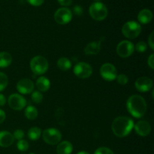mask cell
Here are the masks:
<instances>
[{"mask_svg": "<svg viewBox=\"0 0 154 154\" xmlns=\"http://www.w3.org/2000/svg\"><path fill=\"white\" fill-rule=\"evenodd\" d=\"M117 54L122 58H126L132 55L135 51V45L127 40L122 41L117 46Z\"/></svg>", "mask_w": 154, "mask_h": 154, "instance_id": "obj_8", "label": "cell"}, {"mask_svg": "<svg viewBox=\"0 0 154 154\" xmlns=\"http://www.w3.org/2000/svg\"><path fill=\"white\" fill-rule=\"evenodd\" d=\"M31 98L33 102L38 104L41 103L42 102V100H43V95L39 91H33L32 93Z\"/></svg>", "mask_w": 154, "mask_h": 154, "instance_id": "obj_25", "label": "cell"}, {"mask_svg": "<svg viewBox=\"0 0 154 154\" xmlns=\"http://www.w3.org/2000/svg\"><path fill=\"white\" fill-rule=\"evenodd\" d=\"M96 1H99V0H96Z\"/></svg>", "mask_w": 154, "mask_h": 154, "instance_id": "obj_40", "label": "cell"}, {"mask_svg": "<svg viewBox=\"0 0 154 154\" xmlns=\"http://www.w3.org/2000/svg\"><path fill=\"white\" fill-rule=\"evenodd\" d=\"M8 103L11 108L16 111H20L26 106V100L21 95L17 93H13L8 99Z\"/></svg>", "mask_w": 154, "mask_h": 154, "instance_id": "obj_11", "label": "cell"}, {"mask_svg": "<svg viewBox=\"0 0 154 154\" xmlns=\"http://www.w3.org/2000/svg\"><path fill=\"white\" fill-rule=\"evenodd\" d=\"M135 132L138 135L142 137H146L150 135L151 132V126L147 121L145 120H140L135 125H134Z\"/></svg>", "mask_w": 154, "mask_h": 154, "instance_id": "obj_14", "label": "cell"}, {"mask_svg": "<svg viewBox=\"0 0 154 154\" xmlns=\"http://www.w3.org/2000/svg\"><path fill=\"white\" fill-rule=\"evenodd\" d=\"M54 19L57 23L65 25L72 20V13L70 9L67 8H60L54 14Z\"/></svg>", "mask_w": 154, "mask_h": 154, "instance_id": "obj_10", "label": "cell"}, {"mask_svg": "<svg viewBox=\"0 0 154 154\" xmlns=\"http://www.w3.org/2000/svg\"><path fill=\"white\" fill-rule=\"evenodd\" d=\"M36 87L39 92H46L51 87V82L46 77H40L36 81Z\"/></svg>", "mask_w": 154, "mask_h": 154, "instance_id": "obj_19", "label": "cell"}, {"mask_svg": "<svg viewBox=\"0 0 154 154\" xmlns=\"http://www.w3.org/2000/svg\"><path fill=\"white\" fill-rule=\"evenodd\" d=\"M38 114V110L35 107L28 106L25 109V116L29 120H35V119L37 118Z\"/></svg>", "mask_w": 154, "mask_h": 154, "instance_id": "obj_22", "label": "cell"}, {"mask_svg": "<svg viewBox=\"0 0 154 154\" xmlns=\"http://www.w3.org/2000/svg\"><path fill=\"white\" fill-rule=\"evenodd\" d=\"M141 32V25L135 21H128L122 27V33L127 38H136Z\"/></svg>", "mask_w": 154, "mask_h": 154, "instance_id": "obj_4", "label": "cell"}, {"mask_svg": "<svg viewBox=\"0 0 154 154\" xmlns=\"http://www.w3.org/2000/svg\"><path fill=\"white\" fill-rule=\"evenodd\" d=\"M17 149L20 150V151L25 152L28 150L29 146L28 142H27L26 141L22 139L18 141L17 144Z\"/></svg>", "mask_w": 154, "mask_h": 154, "instance_id": "obj_26", "label": "cell"}, {"mask_svg": "<svg viewBox=\"0 0 154 154\" xmlns=\"http://www.w3.org/2000/svg\"><path fill=\"white\" fill-rule=\"evenodd\" d=\"M74 12L77 15H81L83 14V8L79 5H76L74 8Z\"/></svg>", "mask_w": 154, "mask_h": 154, "instance_id": "obj_34", "label": "cell"}, {"mask_svg": "<svg viewBox=\"0 0 154 154\" xmlns=\"http://www.w3.org/2000/svg\"><path fill=\"white\" fill-rule=\"evenodd\" d=\"M12 62V57L9 53L1 52L0 53V68L4 69L7 68L11 64Z\"/></svg>", "mask_w": 154, "mask_h": 154, "instance_id": "obj_20", "label": "cell"}, {"mask_svg": "<svg viewBox=\"0 0 154 154\" xmlns=\"http://www.w3.org/2000/svg\"><path fill=\"white\" fill-rule=\"evenodd\" d=\"M100 75L105 81H114L117 76V69L111 63H104L100 68Z\"/></svg>", "mask_w": 154, "mask_h": 154, "instance_id": "obj_9", "label": "cell"}, {"mask_svg": "<svg viewBox=\"0 0 154 154\" xmlns=\"http://www.w3.org/2000/svg\"><path fill=\"white\" fill-rule=\"evenodd\" d=\"M147 64H148L149 67L151 69H154V54H152L149 57L148 60H147Z\"/></svg>", "mask_w": 154, "mask_h": 154, "instance_id": "obj_33", "label": "cell"}, {"mask_svg": "<svg viewBox=\"0 0 154 154\" xmlns=\"http://www.w3.org/2000/svg\"><path fill=\"white\" fill-rule=\"evenodd\" d=\"M42 130L38 127H32L28 132V137L32 141H36L40 138Z\"/></svg>", "mask_w": 154, "mask_h": 154, "instance_id": "obj_23", "label": "cell"}, {"mask_svg": "<svg viewBox=\"0 0 154 154\" xmlns=\"http://www.w3.org/2000/svg\"><path fill=\"white\" fill-rule=\"evenodd\" d=\"M6 103V99L4 95L0 94V106H3Z\"/></svg>", "mask_w": 154, "mask_h": 154, "instance_id": "obj_37", "label": "cell"}, {"mask_svg": "<svg viewBox=\"0 0 154 154\" xmlns=\"http://www.w3.org/2000/svg\"><path fill=\"white\" fill-rule=\"evenodd\" d=\"M24 135H25L24 132L23 130H21V129H17V130L14 131V132L13 134V136L14 138V139L18 140V141L22 140L24 138Z\"/></svg>", "mask_w": 154, "mask_h": 154, "instance_id": "obj_30", "label": "cell"}, {"mask_svg": "<svg viewBox=\"0 0 154 154\" xmlns=\"http://www.w3.org/2000/svg\"><path fill=\"white\" fill-rule=\"evenodd\" d=\"M29 154H35V153H29Z\"/></svg>", "mask_w": 154, "mask_h": 154, "instance_id": "obj_39", "label": "cell"}, {"mask_svg": "<svg viewBox=\"0 0 154 154\" xmlns=\"http://www.w3.org/2000/svg\"><path fill=\"white\" fill-rule=\"evenodd\" d=\"M117 81L118 82V84H120V85H126L129 82V78H128L127 75H124V74H120L117 76Z\"/></svg>", "mask_w": 154, "mask_h": 154, "instance_id": "obj_28", "label": "cell"}, {"mask_svg": "<svg viewBox=\"0 0 154 154\" xmlns=\"http://www.w3.org/2000/svg\"><path fill=\"white\" fill-rule=\"evenodd\" d=\"M34 83L32 80L24 78L20 80L17 84V90L21 94H29L34 91Z\"/></svg>", "mask_w": 154, "mask_h": 154, "instance_id": "obj_13", "label": "cell"}, {"mask_svg": "<svg viewBox=\"0 0 154 154\" xmlns=\"http://www.w3.org/2000/svg\"><path fill=\"white\" fill-rule=\"evenodd\" d=\"M5 111H3V110L0 109V124L1 123H2L3 122L5 121Z\"/></svg>", "mask_w": 154, "mask_h": 154, "instance_id": "obj_36", "label": "cell"}, {"mask_svg": "<svg viewBox=\"0 0 154 154\" xmlns=\"http://www.w3.org/2000/svg\"><path fill=\"white\" fill-rule=\"evenodd\" d=\"M102 41L98 42H92L89 43L84 48V53L87 55H96L99 53L101 50Z\"/></svg>", "mask_w": 154, "mask_h": 154, "instance_id": "obj_16", "label": "cell"}, {"mask_svg": "<svg viewBox=\"0 0 154 154\" xmlns=\"http://www.w3.org/2000/svg\"><path fill=\"white\" fill-rule=\"evenodd\" d=\"M73 151L72 143L68 141L60 142L57 147V154H71Z\"/></svg>", "mask_w": 154, "mask_h": 154, "instance_id": "obj_17", "label": "cell"}, {"mask_svg": "<svg viewBox=\"0 0 154 154\" xmlns=\"http://www.w3.org/2000/svg\"><path fill=\"white\" fill-rule=\"evenodd\" d=\"M77 154H90V153L87 151H80V152H78Z\"/></svg>", "mask_w": 154, "mask_h": 154, "instance_id": "obj_38", "label": "cell"}, {"mask_svg": "<svg viewBox=\"0 0 154 154\" xmlns=\"http://www.w3.org/2000/svg\"><path fill=\"white\" fill-rule=\"evenodd\" d=\"M26 1L32 5L37 7V6L42 5L45 0H26Z\"/></svg>", "mask_w": 154, "mask_h": 154, "instance_id": "obj_31", "label": "cell"}, {"mask_svg": "<svg viewBox=\"0 0 154 154\" xmlns=\"http://www.w3.org/2000/svg\"><path fill=\"white\" fill-rule=\"evenodd\" d=\"M135 49L138 53H144L147 49V45L144 42H139L136 44Z\"/></svg>", "mask_w": 154, "mask_h": 154, "instance_id": "obj_27", "label": "cell"}, {"mask_svg": "<svg viewBox=\"0 0 154 154\" xmlns=\"http://www.w3.org/2000/svg\"><path fill=\"white\" fill-rule=\"evenodd\" d=\"M57 1L63 6H69L72 3V0H57Z\"/></svg>", "mask_w": 154, "mask_h": 154, "instance_id": "obj_35", "label": "cell"}, {"mask_svg": "<svg viewBox=\"0 0 154 154\" xmlns=\"http://www.w3.org/2000/svg\"><path fill=\"white\" fill-rule=\"evenodd\" d=\"M94 154H114V152L108 147H99L97 150L95 151Z\"/></svg>", "mask_w": 154, "mask_h": 154, "instance_id": "obj_29", "label": "cell"}, {"mask_svg": "<svg viewBox=\"0 0 154 154\" xmlns=\"http://www.w3.org/2000/svg\"><path fill=\"white\" fill-rule=\"evenodd\" d=\"M14 141V138L11 132L8 131L0 132V147H8L12 145Z\"/></svg>", "mask_w": 154, "mask_h": 154, "instance_id": "obj_15", "label": "cell"}, {"mask_svg": "<svg viewBox=\"0 0 154 154\" xmlns=\"http://www.w3.org/2000/svg\"><path fill=\"white\" fill-rule=\"evenodd\" d=\"M8 84V78L3 72H0V92L3 91L7 87Z\"/></svg>", "mask_w": 154, "mask_h": 154, "instance_id": "obj_24", "label": "cell"}, {"mask_svg": "<svg viewBox=\"0 0 154 154\" xmlns=\"http://www.w3.org/2000/svg\"><path fill=\"white\" fill-rule=\"evenodd\" d=\"M128 111L135 118H141L147 111V103L140 95H132L126 102Z\"/></svg>", "mask_w": 154, "mask_h": 154, "instance_id": "obj_1", "label": "cell"}, {"mask_svg": "<svg viewBox=\"0 0 154 154\" xmlns=\"http://www.w3.org/2000/svg\"><path fill=\"white\" fill-rule=\"evenodd\" d=\"M74 74L81 79L90 78L93 74V68L90 64L84 62L77 63L74 67Z\"/></svg>", "mask_w": 154, "mask_h": 154, "instance_id": "obj_7", "label": "cell"}, {"mask_svg": "<svg viewBox=\"0 0 154 154\" xmlns=\"http://www.w3.org/2000/svg\"><path fill=\"white\" fill-rule=\"evenodd\" d=\"M135 87L137 90L141 93H146L152 90L153 87V81L147 77H141L136 80Z\"/></svg>", "mask_w": 154, "mask_h": 154, "instance_id": "obj_12", "label": "cell"}, {"mask_svg": "<svg viewBox=\"0 0 154 154\" xmlns=\"http://www.w3.org/2000/svg\"><path fill=\"white\" fill-rule=\"evenodd\" d=\"M57 64V67L63 72L68 71L72 67V62L70 61L69 59L66 58V57H61L60 59H59Z\"/></svg>", "mask_w": 154, "mask_h": 154, "instance_id": "obj_21", "label": "cell"}, {"mask_svg": "<svg viewBox=\"0 0 154 154\" xmlns=\"http://www.w3.org/2000/svg\"><path fill=\"white\" fill-rule=\"evenodd\" d=\"M90 14L95 20H103L108 16V9L102 3L95 2L90 5Z\"/></svg>", "mask_w": 154, "mask_h": 154, "instance_id": "obj_5", "label": "cell"}, {"mask_svg": "<svg viewBox=\"0 0 154 154\" xmlns=\"http://www.w3.org/2000/svg\"><path fill=\"white\" fill-rule=\"evenodd\" d=\"M134 121L130 117L120 116L113 121L111 129L114 135L118 138H123L129 135L134 128Z\"/></svg>", "mask_w": 154, "mask_h": 154, "instance_id": "obj_2", "label": "cell"}, {"mask_svg": "<svg viewBox=\"0 0 154 154\" xmlns=\"http://www.w3.org/2000/svg\"><path fill=\"white\" fill-rule=\"evenodd\" d=\"M154 32H151V34L150 35L148 38V45L150 46V48H151L152 50H154Z\"/></svg>", "mask_w": 154, "mask_h": 154, "instance_id": "obj_32", "label": "cell"}, {"mask_svg": "<svg viewBox=\"0 0 154 154\" xmlns=\"http://www.w3.org/2000/svg\"><path fill=\"white\" fill-rule=\"evenodd\" d=\"M49 64L45 57L42 56H36L33 57L30 62V68L33 73L37 75L45 74L48 71Z\"/></svg>", "mask_w": 154, "mask_h": 154, "instance_id": "obj_3", "label": "cell"}, {"mask_svg": "<svg viewBox=\"0 0 154 154\" xmlns=\"http://www.w3.org/2000/svg\"><path fill=\"white\" fill-rule=\"evenodd\" d=\"M138 20L142 24L149 23L153 20V13L149 9H143L138 13Z\"/></svg>", "mask_w": 154, "mask_h": 154, "instance_id": "obj_18", "label": "cell"}, {"mask_svg": "<svg viewBox=\"0 0 154 154\" xmlns=\"http://www.w3.org/2000/svg\"><path fill=\"white\" fill-rule=\"evenodd\" d=\"M43 139L47 144L50 145H56L60 142L62 139V134L60 130L55 128H49L45 129L42 134Z\"/></svg>", "mask_w": 154, "mask_h": 154, "instance_id": "obj_6", "label": "cell"}]
</instances>
